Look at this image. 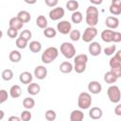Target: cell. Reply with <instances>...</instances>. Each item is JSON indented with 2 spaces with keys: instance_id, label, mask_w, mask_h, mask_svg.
Segmentation results:
<instances>
[{
  "instance_id": "6da1fadb",
  "label": "cell",
  "mask_w": 121,
  "mask_h": 121,
  "mask_svg": "<svg viewBox=\"0 0 121 121\" xmlns=\"http://www.w3.org/2000/svg\"><path fill=\"white\" fill-rule=\"evenodd\" d=\"M85 21L88 26L95 27L98 23V9L95 6H89L87 8Z\"/></svg>"
},
{
  "instance_id": "7a4b0ae2",
  "label": "cell",
  "mask_w": 121,
  "mask_h": 121,
  "mask_svg": "<svg viewBox=\"0 0 121 121\" xmlns=\"http://www.w3.org/2000/svg\"><path fill=\"white\" fill-rule=\"evenodd\" d=\"M59 56V50L57 47L55 46H50L47 47L42 54L41 56V60L43 63L45 64H49L51 63L53 60H55Z\"/></svg>"
},
{
  "instance_id": "3957f363",
  "label": "cell",
  "mask_w": 121,
  "mask_h": 121,
  "mask_svg": "<svg viewBox=\"0 0 121 121\" xmlns=\"http://www.w3.org/2000/svg\"><path fill=\"white\" fill-rule=\"evenodd\" d=\"M92 102H93V99L89 93L82 92L79 94V95L78 97V106L79 109H81V110L89 109L92 105Z\"/></svg>"
},
{
  "instance_id": "277c9868",
  "label": "cell",
  "mask_w": 121,
  "mask_h": 121,
  "mask_svg": "<svg viewBox=\"0 0 121 121\" xmlns=\"http://www.w3.org/2000/svg\"><path fill=\"white\" fill-rule=\"evenodd\" d=\"M60 53L66 59H73L76 56V48L73 43L64 42L60 44Z\"/></svg>"
},
{
  "instance_id": "5b68a950",
  "label": "cell",
  "mask_w": 121,
  "mask_h": 121,
  "mask_svg": "<svg viewBox=\"0 0 121 121\" xmlns=\"http://www.w3.org/2000/svg\"><path fill=\"white\" fill-rule=\"evenodd\" d=\"M107 95L111 102L112 103H119L121 99V93L120 89L117 85H111L107 90Z\"/></svg>"
},
{
  "instance_id": "8992f818",
  "label": "cell",
  "mask_w": 121,
  "mask_h": 121,
  "mask_svg": "<svg viewBox=\"0 0 121 121\" xmlns=\"http://www.w3.org/2000/svg\"><path fill=\"white\" fill-rule=\"evenodd\" d=\"M97 35V29L95 27H92V26H87L81 36V39L83 40V42L85 43H91L95 36Z\"/></svg>"
},
{
  "instance_id": "52a82bcc",
  "label": "cell",
  "mask_w": 121,
  "mask_h": 121,
  "mask_svg": "<svg viewBox=\"0 0 121 121\" xmlns=\"http://www.w3.org/2000/svg\"><path fill=\"white\" fill-rule=\"evenodd\" d=\"M57 30L63 34V35H66L68 33H70V31L72 30V25L69 21H66V20H62L60 21V23H58L57 25Z\"/></svg>"
},
{
  "instance_id": "ba28073f",
  "label": "cell",
  "mask_w": 121,
  "mask_h": 121,
  "mask_svg": "<svg viewBox=\"0 0 121 121\" xmlns=\"http://www.w3.org/2000/svg\"><path fill=\"white\" fill-rule=\"evenodd\" d=\"M64 9L60 7H56L54 9H52L49 11V18L52 21H58L60 20L63 16H64Z\"/></svg>"
},
{
  "instance_id": "9c48e42d",
  "label": "cell",
  "mask_w": 121,
  "mask_h": 121,
  "mask_svg": "<svg viewBox=\"0 0 121 121\" xmlns=\"http://www.w3.org/2000/svg\"><path fill=\"white\" fill-rule=\"evenodd\" d=\"M88 51L92 56L96 57V56H99V54L101 53L102 47L98 42H92L88 47Z\"/></svg>"
},
{
  "instance_id": "30bf717a",
  "label": "cell",
  "mask_w": 121,
  "mask_h": 121,
  "mask_svg": "<svg viewBox=\"0 0 121 121\" xmlns=\"http://www.w3.org/2000/svg\"><path fill=\"white\" fill-rule=\"evenodd\" d=\"M34 76L38 79H44L47 76V69L43 65H38L34 69Z\"/></svg>"
},
{
  "instance_id": "8fae6325",
  "label": "cell",
  "mask_w": 121,
  "mask_h": 121,
  "mask_svg": "<svg viewBox=\"0 0 121 121\" xmlns=\"http://www.w3.org/2000/svg\"><path fill=\"white\" fill-rule=\"evenodd\" d=\"M105 25L109 29H115L119 26V19L115 16H108L105 20Z\"/></svg>"
},
{
  "instance_id": "7c38bea8",
  "label": "cell",
  "mask_w": 121,
  "mask_h": 121,
  "mask_svg": "<svg viewBox=\"0 0 121 121\" xmlns=\"http://www.w3.org/2000/svg\"><path fill=\"white\" fill-rule=\"evenodd\" d=\"M102 90V86L101 84L96 81V80H92L88 83V91H90L91 94H94V95H97L101 92Z\"/></svg>"
},
{
  "instance_id": "4fadbf2b",
  "label": "cell",
  "mask_w": 121,
  "mask_h": 121,
  "mask_svg": "<svg viewBox=\"0 0 121 121\" xmlns=\"http://www.w3.org/2000/svg\"><path fill=\"white\" fill-rule=\"evenodd\" d=\"M109 9L112 14L119 15L121 13V0H112Z\"/></svg>"
},
{
  "instance_id": "5bb4252c",
  "label": "cell",
  "mask_w": 121,
  "mask_h": 121,
  "mask_svg": "<svg viewBox=\"0 0 121 121\" xmlns=\"http://www.w3.org/2000/svg\"><path fill=\"white\" fill-rule=\"evenodd\" d=\"M9 26L10 28H13V29H15V30L18 31V30H20V29L23 27L24 23L16 16V17L10 18V20H9Z\"/></svg>"
},
{
  "instance_id": "9a60e30c",
  "label": "cell",
  "mask_w": 121,
  "mask_h": 121,
  "mask_svg": "<svg viewBox=\"0 0 121 121\" xmlns=\"http://www.w3.org/2000/svg\"><path fill=\"white\" fill-rule=\"evenodd\" d=\"M103 112L99 107H93L89 111V116L94 120H98L102 117Z\"/></svg>"
},
{
  "instance_id": "2e32d148",
  "label": "cell",
  "mask_w": 121,
  "mask_h": 121,
  "mask_svg": "<svg viewBox=\"0 0 121 121\" xmlns=\"http://www.w3.org/2000/svg\"><path fill=\"white\" fill-rule=\"evenodd\" d=\"M32 79H33L32 74L29 73V72H27V71H25V72L21 73L20 76H19V80L23 84H27L28 85L29 83L32 82Z\"/></svg>"
},
{
  "instance_id": "e0dca14e",
  "label": "cell",
  "mask_w": 121,
  "mask_h": 121,
  "mask_svg": "<svg viewBox=\"0 0 121 121\" xmlns=\"http://www.w3.org/2000/svg\"><path fill=\"white\" fill-rule=\"evenodd\" d=\"M113 33L114 31L112 30V29H104L102 32H101V39L103 42L105 43H112V37H113Z\"/></svg>"
},
{
  "instance_id": "ac0fdd59",
  "label": "cell",
  "mask_w": 121,
  "mask_h": 121,
  "mask_svg": "<svg viewBox=\"0 0 121 121\" xmlns=\"http://www.w3.org/2000/svg\"><path fill=\"white\" fill-rule=\"evenodd\" d=\"M84 113L81 110H74L70 113V121H83Z\"/></svg>"
},
{
  "instance_id": "d6986e66",
  "label": "cell",
  "mask_w": 121,
  "mask_h": 121,
  "mask_svg": "<svg viewBox=\"0 0 121 121\" xmlns=\"http://www.w3.org/2000/svg\"><path fill=\"white\" fill-rule=\"evenodd\" d=\"M22 95V88L18 84H14L9 89V95L12 98H18Z\"/></svg>"
},
{
  "instance_id": "ffe728a7",
  "label": "cell",
  "mask_w": 121,
  "mask_h": 121,
  "mask_svg": "<svg viewBox=\"0 0 121 121\" xmlns=\"http://www.w3.org/2000/svg\"><path fill=\"white\" fill-rule=\"evenodd\" d=\"M27 93L31 95H36L40 93L41 91V86L38 84V83H35V82H31L27 85Z\"/></svg>"
},
{
  "instance_id": "44dd1931",
  "label": "cell",
  "mask_w": 121,
  "mask_h": 121,
  "mask_svg": "<svg viewBox=\"0 0 121 121\" xmlns=\"http://www.w3.org/2000/svg\"><path fill=\"white\" fill-rule=\"evenodd\" d=\"M60 71L63 74H69L73 71V64L70 61H62L60 64Z\"/></svg>"
},
{
  "instance_id": "7402d4cb",
  "label": "cell",
  "mask_w": 121,
  "mask_h": 121,
  "mask_svg": "<svg viewBox=\"0 0 121 121\" xmlns=\"http://www.w3.org/2000/svg\"><path fill=\"white\" fill-rule=\"evenodd\" d=\"M17 17L25 24V23H28L29 21H30V19H31V15H30V13L28 12V11H26V10H20L19 12H18V14H17Z\"/></svg>"
},
{
  "instance_id": "603a6c76",
  "label": "cell",
  "mask_w": 121,
  "mask_h": 121,
  "mask_svg": "<svg viewBox=\"0 0 121 121\" xmlns=\"http://www.w3.org/2000/svg\"><path fill=\"white\" fill-rule=\"evenodd\" d=\"M29 50L33 53H39L42 50V43L38 41H31L28 44Z\"/></svg>"
},
{
  "instance_id": "cb8c5ba5",
  "label": "cell",
  "mask_w": 121,
  "mask_h": 121,
  "mask_svg": "<svg viewBox=\"0 0 121 121\" xmlns=\"http://www.w3.org/2000/svg\"><path fill=\"white\" fill-rule=\"evenodd\" d=\"M9 58L11 62H19L22 59V55L18 50H11L9 55Z\"/></svg>"
},
{
  "instance_id": "d4e9b609",
  "label": "cell",
  "mask_w": 121,
  "mask_h": 121,
  "mask_svg": "<svg viewBox=\"0 0 121 121\" xmlns=\"http://www.w3.org/2000/svg\"><path fill=\"white\" fill-rule=\"evenodd\" d=\"M47 24H48V22H47V19L45 18V16H43V15H39V16L37 17V19H36V25H37L40 28H43V29L46 28V27H47Z\"/></svg>"
},
{
  "instance_id": "484cf974",
  "label": "cell",
  "mask_w": 121,
  "mask_h": 121,
  "mask_svg": "<svg viewBox=\"0 0 121 121\" xmlns=\"http://www.w3.org/2000/svg\"><path fill=\"white\" fill-rule=\"evenodd\" d=\"M117 79H118V78H117L115 76H113V74L111 73L110 71H108V72H106V73L104 74V81H105L106 83H108V84L115 83Z\"/></svg>"
},
{
  "instance_id": "4316f807",
  "label": "cell",
  "mask_w": 121,
  "mask_h": 121,
  "mask_svg": "<svg viewBox=\"0 0 121 121\" xmlns=\"http://www.w3.org/2000/svg\"><path fill=\"white\" fill-rule=\"evenodd\" d=\"M23 106L26 110H31L35 106V100L31 97H26L23 100Z\"/></svg>"
},
{
  "instance_id": "83f0119b",
  "label": "cell",
  "mask_w": 121,
  "mask_h": 121,
  "mask_svg": "<svg viewBox=\"0 0 121 121\" xmlns=\"http://www.w3.org/2000/svg\"><path fill=\"white\" fill-rule=\"evenodd\" d=\"M66 8L68 10L74 12L77 11L78 9V2L77 0H69L66 2Z\"/></svg>"
},
{
  "instance_id": "f1b7e54d",
  "label": "cell",
  "mask_w": 121,
  "mask_h": 121,
  "mask_svg": "<svg viewBox=\"0 0 121 121\" xmlns=\"http://www.w3.org/2000/svg\"><path fill=\"white\" fill-rule=\"evenodd\" d=\"M82 19H83L82 13H81L80 11H78V10L74 11V12L72 13V15H71V20H72V22L75 23V24H79V23H81Z\"/></svg>"
},
{
  "instance_id": "f546056e",
  "label": "cell",
  "mask_w": 121,
  "mask_h": 121,
  "mask_svg": "<svg viewBox=\"0 0 121 121\" xmlns=\"http://www.w3.org/2000/svg\"><path fill=\"white\" fill-rule=\"evenodd\" d=\"M88 56L86 54H79L74 57V63H85L87 64Z\"/></svg>"
},
{
  "instance_id": "4dcf8cb0",
  "label": "cell",
  "mask_w": 121,
  "mask_h": 121,
  "mask_svg": "<svg viewBox=\"0 0 121 121\" xmlns=\"http://www.w3.org/2000/svg\"><path fill=\"white\" fill-rule=\"evenodd\" d=\"M1 77L5 81H9L13 78V72L11 69H5V70H3Z\"/></svg>"
},
{
  "instance_id": "1f68e13d",
  "label": "cell",
  "mask_w": 121,
  "mask_h": 121,
  "mask_svg": "<svg viewBox=\"0 0 121 121\" xmlns=\"http://www.w3.org/2000/svg\"><path fill=\"white\" fill-rule=\"evenodd\" d=\"M43 35H44L46 38H54V37L57 35V30H56L54 27L47 26L46 28L43 29Z\"/></svg>"
},
{
  "instance_id": "d6a6232c",
  "label": "cell",
  "mask_w": 121,
  "mask_h": 121,
  "mask_svg": "<svg viewBox=\"0 0 121 121\" xmlns=\"http://www.w3.org/2000/svg\"><path fill=\"white\" fill-rule=\"evenodd\" d=\"M69 37L73 42H78L81 38V33L78 29H73L69 33Z\"/></svg>"
},
{
  "instance_id": "836d02e7",
  "label": "cell",
  "mask_w": 121,
  "mask_h": 121,
  "mask_svg": "<svg viewBox=\"0 0 121 121\" xmlns=\"http://www.w3.org/2000/svg\"><path fill=\"white\" fill-rule=\"evenodd\" d=\"M44 116L47 121H54L57 118V113L53 110H47L44 113Z\"/></svg>"
},
{
  "instance_id": "e575fe53",
  "label": "cell",
  "mask_w": 121,
  "mask_h": 121,
  "mask_svg": "<svg viewBox=\"0 0 121 121\" xmlns=\"http://www.w3.org/2000/svg\"><path fill=\"white\" fill-rule=\"evenodd\" d=\"M20 118H21V121H30V119L32 118V114L29 110H26L21 112Z\"/></svg>"
},
{
  "instance_id": "d590c367",
  "label": "cell",
  "mask_w": 121,
  "mask_h": 121,
  "mask_svg": "<svg viewBox=\"0 0 121 121\" xmlns=\"http://www.w3.org/2000/svg\"><path fill=\"white\" fill-rule=\"evenodd\" d=\"M109 65L111 68H115V67H120L121 66V60L115 58L114 56L112 57L109 60Z\"/></svg>"
},
{
  "instance_id": "8d00e7d4",
  "label": "cell",
  "mask_w": 121,
  "mask_h": 121,
  "mask_svg": "<svg viewBox=\"0 0 121 121\" xmlns=\"http://www.w3.org/2000/svg\"><path fill=\"white\" fill-rule=\"evenodd\" d=\"M86 69V64L85 63H75L73 66V70L76 71V73L78 74H81L85 71Z\"/></svg>"
},
{
  "instance_id": "74e56055",
  "label": "cell",
  "mask_w": 121,
  "mask_h": 121,
  "mask_svg": "<svg viewBox=\"0 0 121 121\" xmlns=\"http://www.w3.org/2000/svg\"><path fill=\"white\" fill-rule=\"evenodd\" d=\"M19 37L22 38V39H24L25 41L28 42V41L31 39V37H32V33H31L30 30H28V29H25V30H23V31L20 33V36H19Z\"/></svg>"
},
{
  "instance_id": "f35d334b",
  "label": "cell",
  "mask_w": 121,
  "mask_h": 121,
  "mask_svg": "<svg viewBox=\"0 0 121 121\" xmlns=\"http://www.w3.org/2000/svg\"><path fill=\"white\" fill-rule=\"evenodd\" d=\"M27 43L28 42H26V41H25L24 39H22V38H17L16 39V42H15V43H16V46L18 47V48H20V49H25L26 46H27Z\"/></svg>"
},
{
  "instance_id": "ab89813d",
  "label": "cell",
  "mask_w": 121,
  "mask_h": 121,
  "mask_svg": "<svg viewBox=\"0 0 121 121\" xmlns=\"http://www.w3.org/2000/svg\"><path fill=\"white\" fill-rule=\"evenodd\" d=\"M115 50H116V45H110V46H107L104 48V54L106 56H112L113 55V53H115Z\"/></svg>"
},
{
  "instance_id": "60d3db41",
  "label": "cell",
  "mask_w": 121,
  "mask_h": 121,
  "mask_svg": "<svg viewBox=\"0 0 121 121\" xmlns=\"http://www.w3.org/2000/svg\"><path fill=\"white\" fill-rule=\"evenodd\" d=\"M8 98H9V94H8V92H7L6 90H4V89L0 90V104L6 102V101L8 100Z\"/></svg>"
},
{
  "instance_id": "b9f144b4",
  "label": "cell",
  "mask_w": 121,
  "mask_h": 121,
  "mask_svg": "<svg viewBox=\"0 0 121 121\" xmlns=\"http://www.w3.org/2000/svg\"><path fill=\"white\" fill-rule=\"evenodd\" d=\"M7 34H8V36H9V38L14 39V38L17 37V35H18V31L15 30V29H13V28L9 27V28H8V31H7Z\"/></svg>"
},
{
  "instance_id": "7bdbcfd3",
  "label": "cell",
  "mask_w": 121,
  "mask_h": 121,
  "mask_svg": "<svg viewBox=\"0 0 121 121\" xmlns=\"http://www.w3.org/2000/svg\"><path fill=\"white\" fill-rule=\"evenodd\" d=\"M110 72L112 73L113 76H115L117 78H119L121 77V66L120 67H115V68H111Z\"/></svg>"
},
{
  "instance_id": "ee69618b",
  "label": "cell",
  "mask_w": 121,
  "mask_h": 121,
  "mask_svg": "<svg viewBox=\"0 0 121 121\" xmlns=\"http://www.w3.org/2000/svg\"><path fill=\"white\" fill-rule=\"evenodd\" d=\"M112 42L113 43H119L121 42V33L118 31H114L113 37H112Z\"/></svg>"
},
{
  "instance_id": "f6af8a7d",
  "label": "cell",
  "mask_w": 121,
  "mask_h": 121,
  "mask_svg": "<svg viewBox=\"0 0 121 121\" xmlns=\"http://www.w3.org/2000/svg\"><path fill=\"white\" fill-rule=\"evenodd\" d=\"M44 3H45L46 6H48L50 8H53V7L58 5L59 1L58 0H44Z\"/></svg>"
},
{
  "instance_id": "bcb514c9",
  "label": "cell",
  "mask_w": 121,
  "mask_h": 121,
  "mask_svg": "<svg viewBox=\"0 0 121 121\" xmlns=\"http://www.w3.org/2000/svg\"><path fill=\"white\" fill-rule=\"evenodd\" d=\"M114 113L117 115V116H121V104H117L114 108Z\"/></svg>"
},
{
  "instance_id": "7dc6e473",
  "label": "cell",
  "mask_w": 121,
  "mask_h": 121,
  "mask_svg": "<svg viewBox=\"0 0 121 121\" xmlns=\"http://www.w3.org/2000/svg\"><path fill=\"white\" fill-rule=\"evenodd\" d=\"M8 121H21V118L19 116H16V115H12L9 118Z\"/></svg>"
},
{
  "instance_id": "c3c4849f",
  "label": "cell",
  "mask_w": 121,
  "mask_h": 121,
  "mask_svg": "<svg viewBox=\"0 0 121 121\" xmlns=\"http://www.w3.org/2000/svg\"><path fill=\"white\" fill-rule=\"evenodd\" d=\"M114 57H115V58H117L118 60H121V50H118V51L115 53Z\"/></svg>"
},
{
  "instance_id": "681fc988",
  "label": "cell",
  "mask_w": 121,
  "mask_h": 121,
  "mask_svg": "<svg viewBox=\"0 0 121 121\" xmlns=\"http://www.w3.org/2000/svg\"><path fill=\"white\" fill-rule=\"evenodd\" d=\"M90 2H91L92 4H95V5H100V4L102 3V1H101V0H99V1H95V0H90Z\"/></svg>"
},
{
  "instance_id": "f907efd6",
  "label": "cell",
  "mask_w": 121,
  "mask_h": 121,
  "mask_svg": "<svg viewBox=\"0 0 121 121\" xmlns=\"http://www.w3.org/2000/svg\"><path fill=\"white\" fill-rule=\"evenodd\" d=\"M4 116H5V112L2 110H0V120H2L4 118Z\"/></svg>"
},
{
  "instance_id": "816d5d0a",
  "label": "cell",
  "mask_w": 121,
  "mask_h": 121,
  "mask_svg": "<svg viewBox=\"0 0 121 121\" xmlns=\"http://www.w3.org/2000/svg\"><path fill=\"white\" fill-rule=\"evenodd\" d=\"M26 3H27V4H35V3H36V1H32V2H29V1H26Z\"/></svg>"
},
{
  "instance_id": "f5cc1de1",
  "label": "cell",
  "mask_w": 121,
  "mask_h": 121,
  "mask_svg": "<svg viewBox=\"0 0 121 121\" xmlns=\"http://www.w3.org/2000/svg\"><path fill=\"white\" fill-rule=\"evenodd\" d=\"M2 36H3V32H2V30H0V40H1Z\"/></svg>"
}]
</instances>
